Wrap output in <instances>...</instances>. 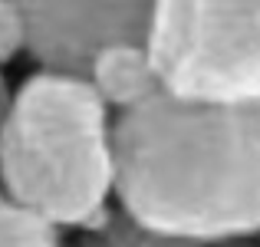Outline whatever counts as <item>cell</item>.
<instances>
[{
  "label": "cell",
  "instance_id": "1",
  "mask_svg": "<svg viewBox=\"0 0 260 247\" xmlns=\"http://www.w3.org/2000/svg\"><path fill=\"white\" fill-rule=\"evenodd\" d=\"M109 142L112 195L139 228L204 247L260 234V102L158 92L115 115Z\"/></svg>",
  "mask_w": 260,
  "mask_h": 247
},
{
  "label": "cell",
  "instance_id": "2",
  "mask_svg": "<svg viewBox=\"0 0 260 247\" xmlns=\"http://www.w3.org/2000/svg\"><path fill=\"white\" fill-rule=\"evenodd\" d=\"M109 109L86 79L33 73L0 129V184L53 228H92L109 214Z\"/></svg>",
  "mask_w": 260,
  "mask_h": 247
},
{
  "label": "cell",
  "instance_id": "3",
  "mask_svg": "<svg viewBox=\"0 0 260 247\" xmlns=\"http://www.w3.org/2000/svg\"><path fill=\"white\" fill-rule=\"evenodd\" d=\"M145 50L165 96L201 106L260 102V4H155Z\"/></svg>",
  "mask_w": 260,
  "mask_h": 247
},
{
  "label": "cell",
  "instance_id": "4",
  "mask_svg": "<svg viewBox=\"0 0 260 247\" xmlns=\"http://www.w3.org/2000/svg\"><path fill=\"white\" fill-rule=\"evenodd\" d=\"M155 4H20L26 53L43 73L86 79L92 59L119 43H145Z\"/></svg>",
  "mask_w": 260,
  "mask_h": 247
},
{
  "label": "cell",
  "instance_id": "5",
  "mask_svg": "<svg viewBox=\"0 0 260 247\" xmlns=\"http://www.w3.org/2000/svg\"><path fill=\"white\" fill-rule=\"evenodd\" d=\"M86 82L102 99V106L119 112H128L161 92L145 43H119L102 50L89 66Z\"/></svg>",
  "mask_w": 260,
  "mask_h": 247
},
{
  "label": "cell",
  "instance_id": "6",
  "mask_svg": "<svg viewBox=\"0 0 260 247\" xmlns=\"http://www.w3.org/2000/svg\"><path fill=\"white\" fill-rule=\"evenodd\" d=\"M0 247H63L59 231L0 195Z\"/></svg>",
  "mask_w": 260,
  "mask_h": 247
},
{
  "label": "cell",
  "instance_id": "7",
  "mask_svg": "<svg viewBox=\"0 0 260 247\" xmlns=\"http://www.w3.org/2000/svg\"><path fill=\"white\" fill-rule=\"evenodd\" d=\"M89 231H92V237L83 247H204V244L181 241V237H165L155 234V231H145L135 221H128L125 214H106Z\"/></svg>",
  "mask_w": 260,
  "mask_h": 247
},
{
  "label": "cell",
  "instance_id": "8",
  "mask_svg": "<svg viewBox=\"0 0 260 247\" xmlns=\"http://www.w3.org/2000/svg\"><path fill=\"white\" fill-rule=\"evenodd\" d=\"M20 50H26V26L20 4H0V63H10Z\"/></svg>",
  "mask_w": 260,
  "mask_h": 247
},
{
  "label": "cell",
  "instance_id": "9",
  "mask_svg": "<svg viewBox=\"0 0 260 247\" xmlns=\"http://www.w3.org/2000/svg\"><path fill=\"white\" fill-rule=\"evenodd\" d=\"M10 109H13V92H10V86H7L4 73H0V129H4V122H7V115H10Z\"/></svg>",
  "mask_w": 260,
  "mask_h": 247
}]
</instances>
